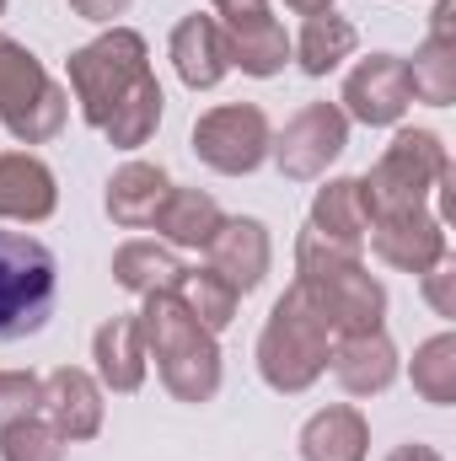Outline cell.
Segmentation results:
<instances>
[{
  "label": "cell",
  "mask_w": 456,
  "mask_h": 461,
  "mask_svg": "<svg viewBox=\"0 0 456 461\" xmlns=\"http://www.w3.org/2000/svg\"><path fill=\"white\" fill-rule=\"evenodd\" d=\"M296 285L317 306V317L328 322L333 339L376 333L381 317H387V290H381V279L365 274L360 252L317 236L312 226L301 230V241H296Z\"/></svg>",
  "instance_id": "cell-1"
},
{
  "label": "cell",
  "mask_w": 456,
  "mask_h": 461,
  "mask_svg": "<svg viewBox=\"0 0 456 461\" xmlns=\"http://www.w3.org/2000/svg\"><path fill=\"white\" fill-rule=\"evenodd\" d=\"M134 317H140L145 359H156V370L178 402H210L221 392V344L210 328L194 322V312L178 301V290L145 295V306Z\"/></svg>",
  "instance_id": "cell-2"
},
{
  "label": "cell",
  "mask_w": 456,
  "mask_h": 461,
  "mask_svg": "<svg viewBox=\"0 0 456 461\" xmlns=\"http://www.w3.org/2000/svg\"><path fill=\"white\" fill-rule=\"evenodd\" d=\"M328 348H333L328 322H323L317 306L301 295V285H290V290L274 301V312H269V322H263V333H258V375H263L274 392L296 397V392H306V386L328 370Z\"/></svg>",
  "instance_id": "cell-3"
},
{
  "label": "cell",
  "mask_w": 456,
  "mask_h": 461,
  "mask_svg": "<svg viewBox=\"0 0 456 461\" xmlns=\"http://www.w3.org/2000/svg\"><path fill=\"white\" fill-rule=\"evenodd\" d=\"M145 76H150V49L134 27H108L103 38H92L87 49L70 54V92L92 129H103Z\"/></svg>",
  "instance_id": "cell-4"
},
{
  "label": "cell",
  "mask_w": 456,
  "mask_h": 461,
  "mask_svg": "<svg viewBox=\"0 0 456 461\" xmlns=\"http://www.w3.org/2000/svg\"><path fill=\"white\" fill-rule=\"evenodd\" d=\"M54 252L27 230H0V344L38 333L54 312Z\"/></svg>",
  "instance_id": "cell-5"
},
{
  "label": "cell",
  "mask_w": 456,
  "mask_h": 461,
  "mask_svg": "<svg viewBox=\"0 0 456 461\" xmlns=\"http://www.w3.org/2000/svg\"><path fill=\"white\" fill-rule=\"evenodd\" d=\"M441 183H451V156L435 129H397V140L381 150V161L365 177L370 210H419Z\"/></svg>",
  "instance_id": "cell-6"
},
{
  "label": "cell",
  "mask_w": 456,
  "mask_h": 461,
  "mask_svg": "<svg viewBox=\"0 0 456 461\" xmlns=\"http://www.w3.org/2000/svg\"><path fill=\"white\" fill-rule=\"evenodd\" d=\"M65 113L70 97L54 86V76L16 38H0V123L22 145H43L65 129Z\"/></svg>",
  "instance_id": "cell-7"
},
{
  "label": "cell",
  "mask_w": 456,
  "mask_h": 461,
  "mask_svg": "<svg viewBox=\"0 0 456 461\" xmlns=\"http://www.w3.org/2000/svg\"><path fill=\"white\" fill-rule=\"evenodd\" d=\"M269 118L258 103H221L194 123V156L221 172V177H247L269 161Z\"/></svg>",
  "instance_id": "cell-8"
},
{
  "label": "cell",
  "mask_w": 456,
  "mask_h": 461,
  "mask_svg": "<svg viewBox=\"0 0 456 461\" xmlns=\"http://www.w3.org/2000/svg\"><path fill=\"white\" fill-rule=\"evenodd\" d=\"M343 145H349V118H343L339 103H306L301 113L279 129V140L269 145V156L279 161V172L290 183H312V177H323L339 161Z\"/></svg>",
  "instance_id": "cell-9"
},
{
  "label": "cell",
  "mask_w": 456,
  "mask_h": 461,
  "mask_svg": "<svg viewBox=\"0 0 456 461\" xmlns=\"http://www.w3.org/2000/svg\"><path fill=\"white\" fill-rule=\"evenodd\" d=\"M215 22L226 32V59L242 76H279L290 65V38L269 16V0H215Z\"/></svg>",
  "instance_id": "cell-10"
},
{
  "label": "cell",
  "mask_w": 456,
  "mask_h": 461,
  "mask_svg": "<svg viewBox=\"0 0 456 461\" xmlns=\"http://www.w3.org/2000/svg\"><path fill=\"white\" fill-rule=\"evenodd\" d=\"M370 247L381 263L403 268V274H430L435 263H446V221L419 210H387L370 221Z\"/></svg>",
  "instance_id": "cell-11"
},
{
  "label": "cell",
  "mask_w": 456,
  "mask_h": 461,
  "mask_svg": "<svg viewBox=\"0 0 456 461\" xmlns=\"http://www.w3.org/2000/svg\"><path fill=\"white\" fill-rule=\"evenodd\" d=\"M414 92H408V65L397 54H370L349 70L343 81V118H360L370 129H392L408 113Z\"/></svg>",
  "instance_id": "cell-12"
},
{
  "label": "cell",
  "mask_w": 456,
  "mask_h": 461,
  "mask_svg": "<svg viewBox=\"0 0 456 461\" xmlns=\"http://www.w3.org/2000/svg\"><path fill=\"white\" fill-rule=\"evenodd\" d=\"M205 258H210V274H221L236 295H252V290L269 279V263H274L269 226L252 221V215L221 221V230L205 241Z\"/></svg>",
  "instance_id": "cell-13"
},
{
  "label": "cell",
  "mask_w": 456,
  "mask_h": 461,
  "mask_svg": "<svg viewBox=\"0 0 456 461\" xmlns=\"http://www.w3.org/2000/svg\"><path fill=\"white\" fill-rule=\"evenodd\" d=\"M43 419L65 435V440H92L103 429V381L76 370V365H59L43 375Z\"/></svg>",
  "instance_id": "cell-14"
},
{
  "label": "cell",
  "mask_w": 456,
  "mask_h": 461,
  "mask_svg": "<svg viewBox=\"0 0 456 461\" xmlns=\"http://www.w3.org/2000/svg\"><path fill=\"white\" fill-rule=\"evenodd\" d=\"M59 204V183L54 172L27 156V150H5L0 156V221H22V226H38L49 221Z\"/></svg>",
  "instance_id": "cell-15"
},
{
  "label": "cell",
  "mask_w": 456,
  "mask_h": 461,
  "mask_svg": "<svg viewBox=\"0 0 456 461\" xmlns=\"http://www.w3.org/2000/svg\"><path fill=\"white\" fill-rule=\"evenodd\" d=\"M328 365L339 375V386L349 397H376L397 381V348L392 339L376 328V333H349L328 348Z\"/></svg>",
  "instance_id": "cell-16"
},
{
  "label": "cell",
  "mask_w": 456,
  "mask_h": 461,
  "mask_svg": "<svg viewBox=\"0 0 456 461\" xmlns=\"http://www.w3.org/2000/svg\"><path fill=\"white\" fill-rule=\"evenodd\" d=\"M172 70L194 92H210V86L226 81L231 59H226V32H221L215 16H183L172 27Z\"/></svg>",
  "instance_id": "cell-17"
},
{
  "label": "cell",
  "mask_w": 456,
  "mask_h": 461,
  "mask_svg": "<svg viewBox=\"0 0 456 461\" xmlns=\"http://www.w3.org/2000/svg\"><path fill=\"white\" fill-rule=\"evenodd\" d=\"M370 221H376V210H370L365 177H333V183L317 188V199H312V230L328 236V241H339V247H349V252L365 247Z\"/></svg>",
  "instance_id": "cell-18"
},
{
  "label": "cell",
  "mask_w": 456,
  "mask_h": 461,
  "mask_svg": "<svg viewBox=\"0 0 456 461\" xmlns=\"http://www.w3.org/2000/svg\"><path fill=\"white\" fill-rule=\"evenodd\" d=\"M167 194H172V177L156 161H129V167H118L114 183H108V215L123 230H145V226H156Z\"/></svg>",
  "instance_id": "cell-19"
},
{
  "label": "cell",
  "mask_w": 456,
  "mask_h": 461,
  "mask_svg": "<svg viewBox=\"0 0 456 461\" xmlns=\"http://www.w3.org/2000/svg\"><path fill=\"white\" fill-rule=\"evenodd\" d=\"M370 456V424L360 408L333 402L306 419L301 429V461H365Z\"/></svg>",
  "instance_id": "cell-20"
},
{
  "label": "cell",
  "mask_w": 456,
  "mask_h": 461,
  "mask_svg": "<svg viewBox=\"0 0 456 461\" xmlns=\"http://www.w3.org/2000/svg\"><path fill=\"white\" fill-rule=\"evenodd\" d=\"M97 359V381L108 392H140L145 386V339H140V317H108L92 339Z\"/></svg>",
  "instance_id": "cell-21"
},
{
  "label": "cell",
  "mask_w": 456,
  "mask_h": 461,
  "mask_svg": "<svg viewBox=\"0 0 456 461\" xmlns=\"http://www.w3.org/2000/svg\"><path fill=\"white\" fill-rule=\"evenodd\" d=\"M114 279L129 295H161V290H178L183 279V263L172 247H156V241H123L114 252Z\"/></svg>",
  "instance_id": "cell-22"
},
{
  "label": "cell",
  "mask_w": 456,
  "mask_h": 461,
  "mask_svg": "<svg viewBox=\"0 0 456 461\" xmlns=\"http://www.w3.org/2000/svg\"><path fill=\"white\" fill-rule=\"evenodd\" d=\"M354 43H360V32H354L349 16L317 11V16H306V27H301V38L290 43V54H296V65H301L306 76H328V70H339L343 59L354 54Z\"/></svg>",
  "instance_id": "cell-23"
},
{
  "label": "cell",
  "mask_w": 456,
  "mask_h": 461,
  "mask_svg": "<svg viewBox=\"0 0 456 461\" xmlns=\"http://www.w3.org/2000/svg\"><path fill=\"white\" fill-rule=\"evenodd\" d=\"M221 204L210 199V194H199V188H178L172 183V194H167V204H161V215H156V230L172 241V247H205L215 230H221Z\"/></svg>",
  "instance_id": "cell-24"
},
{
  "label": "cell",
  "mask_w": 456,
  "mask_h": 461,
  "mask_svg": "<svg viewBox=\"0 0 456 461\" xmlns=\"http://www.w3.org/2000/svg\"><path fill=\"white\" fill-rule=\"evenodd\" d=\"M403 65H408V92L419 103H430V108H451L456 103V38L430 32L414 49V59H403Z\"/></svg>",
  "instance_id": "cell-25"
},
{
  "label": "cell",
  "mask_w": 456,
  "mask_h": 461,
  "mask_svg": "<svg viewBox=\"0 0 456 461\" xmlns=\"http://www.w3.org/2000/svg\"><path fill=\"white\" fill-rule=\"evenodd\" d=\"M161 108H167V97H161V81L156 76H145L123 103L114 108V118L103 123V134H108V145L118 150H140L150 134H156V123H161Z\"/></svg>",
  "instance_id": "cell-26"
},
{
  "label": "cell",
  "mask_w": 456,
  "mask_h": 461,
  "mask_svg": "<svg viewBox=\"0 0 456 461\" xmlns=\"http://www.w3.org/2000/svg\"><path fill=\"white\" fill-rule=\"evenodd\" d=\"M178 301L194 312V322L199 328H210V333H221L231 328V317H236V290H231L221 274H210V268H183V279H178Z\"/></svg>",
  "instance_id": "cell-27"
},
{
  "label": "cell",
  "mask_w": 456,
  "mask_h": 461,
  "mask_svg": "<svg viewBox=\"0 0 456 461\" xmlns=\"http://www.w3.org/2000/svg\"><path fill=\"white\" fill-rule=\"evenodd\" d=\"M414 392L435 408L456 402V333H435L414 348Z\"/></svg>",
  "instance_id": "cell-28"
},
{
  "label": "cell",
  "mask_w": 456,
  "mask_h": 461,
  "mask_svg": "<svg viewBox=\"0 0 456 461\" xmlns=\"http://www.w3.org/2000/svg\"><path fill=\"white\" fill-rule=\"evenodd\" d=\"M65 446L70 440L38 413L0 424V461H65Z\"/></svg>",
  "instance_id": "cell-29"
},
{
  "label": "cell",
  "mask_w": 456,
  "mask_h": 461,
  "mask_svg": "<svg viewBox=\"0 0 456 461\" xmlns=\"http://www.w3.org/2000/svg\"><path fill=\"white\" fill-rule=\"evenodd\" d=\"M38 402H43V381L32 370H0V424L38 413Z\"/></svg>",
  "instance_id": "cell-30"
},
{
  "label": "cell",
  "mask_w": 456,
  "mask_h": 461,
  "mask_svg": "<svg viewBox=\"0 0 456 461\" xmlns=\"http://www.w3.org/2000/svg\"><path fill=\"white\" fill-rule=\"evenodd\" d=\"M456 274L446 268V263H435L430 274H424V295H430V306L441 312V317H456Z\"/></svg>",
  "instance_id": "cell-31"
},
{
  "label": "cell",
  "mask_w": 456,
  "mask_h": 461,
  "mask_svg": "<svg viewBox=\"0 0 456 461\" xmlns=\"http://www.w3.org/2000/svg\"><path fill=\"white\" fill-rule=\"evenodd\" d=\"M70 11L87 16V22H114V16L129 11V0H70Z\"/></svg>",
  "instance_id": "cell-32"
},
{
  "label": "cell",
  "mask_w": 456,
  "mask_h": 461,
  "mask_svg": "<svg viewBox=\"0 0 456 461\" xmlns=\"http://www.w3.org/2000/svg\"><path fill=\"white\" fill-rule=\"evenodd\" d=\"M387 461H446L435 446H419V440H408V446H397V451H387Z\"/></svg>",
  "instance_id": "cell-33"
},
{
  "label": "cell",
  "mask_w": 456,
  "mask_h": 461,
  "mask_svg": "<svg viewBox=\"0 0 456 461\" xmlns=\"http://www.w3.org/2000/svg\"><path fill=\"white\" fill-rule=\"evenodd\" d=\"M290 11H301V16H317V11H333V0H285Z\"/></svg>",
  "instance_id": "cell-34"
},
{
  "label": "cell",
  "mask_w": 456,
  "mask_h": 461,
  "mask_svg": "<svg viewBox=\"0 0 456 461\" xmlns=\"http://www.w3.org/2000/svg\"><path fill=\"white\" fill-rule=\"evenodd\" d=\"M0 11H5V0H0Z\"/></svg>",
  "instance_id": "cell-35"
}]
</instances>
